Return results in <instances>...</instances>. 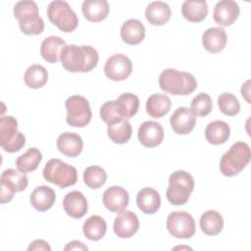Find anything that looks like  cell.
I'll list each match as a JSON object with an SVG mask.
<instances>
[{"instance_id":"cell-1","label":"cell","mask_w":251,"mask_h":251,"mask_svg":"<svg viewBox=\"0 0 251 251\" xmlns=\"http://www.w3.org/2000/svg\"><path fill=\"white\" fill-rule=\"evenodd\" d=\"M60 60L68 72L87 73L97 66L99 55L92 46L70 44L62 49Z\"/></svg>"},{"instance_id":"cell-2","label":"cell","mask_w":251,"mask_h":251,"mask_svg":"<svg viewBox=\"0 0 251 251\" xmlns=\"http://www.w3.org/2000/svg\"><path fill=\"white\" fill-rule=\"evenodd\" d=\"M160 88L173 95H189L197 88L196 78L189 73L166 69L159 75Z\"/></svg>"},{"instance_id":"cell-3","label":"cell","mask_w":251,"mask_h":251,"mask_svg":"<svg viewBox=\"0 0 251 251\" xmlns=\"http://www.w3.org/2000/svg\"><path fill=\"white\" fill-rule=\"evenodd\" d=\"M14 16L25 35H38L44 30V22L38 14V7L34 1L17 2L14 6Z\"/></svg>"},{"instance_id":"cell-4","label":"cell","mask_w":251,"mask_h":251,"mask_svg":"<svg viewBox=\"0 0 251 251\" xmlns=\"http://www.w3.org/2000/svg\"><path fill=\"white\" fill-rule=\"evenodd\" d=\"M250 158L249 145L243 141H237L222 156L220 161L221 173L226 176H234L245 169Z\"/></svg>"},{"instance_id":"cell-5","label":"cell","mask_w":251,"mask_h":251,"mask_svg":"<svg viewBox=\"0 0 251 251\" xmlns=\"http://www.w3.org/2000/svg\"><path fill=\"white\" fill-rule=\"evenodd\" d=\"M193 189V176L185 171L178 170L169 176V186L166 196L172 205H183L188 201Z\"/></svg>"},{"instance_id":"cell-6","label":"cell","mask_w":251,"mask_h":251,"mask_svg":"<svg viewBox=\"0 0 251 251\" xmlns=\"http://www.w3.org/2000/svg\"><path fill=\"white\" fill-rule=\"evenodd\" d=\"M43 177L50 183L66 188L76 183V169L60 159H50L43 169Z\"/></svg>"},{"instance_id":"cell-7","label":"cell","mask_w":251,"mask_h":251,"mask_svg":"<svg viewBox=\"0 0 251 251\" xmlns=\"http://www.w3.org/2000/svg\"><path fill=\"white\" fill-rule=\"evenodd\" d=\"M49 21L63 32H72L78 25V19L68 2L55 0L47 7Z\"/></svg>"},{"instance_id":"cell-8","label":"cell","mask_w":251,"mask_h":251,"mask_svg":"<svg viewBox=\"0 0 251 251\" xmlns=\"http://www.w3.org/2000/svg\"><path fill=\"white\" fill-rule=\"evenodd\" d=\"M25 144V136L18 131V122L12 116H3L0 120V145L4 151L15 153Z\"/></svg>"},{"instance_id":"cell-9","label":"cell","mask_w":251,"mask_h":251,"mask_svg":"<svg viewBox=\"0 0 251 251\" xmlns=\"http://www.w3.org/2000/svg\"><path fill=\"white\" fill-rule=\"evenodd\" d=\"M67 110L66 121L69 126L74 127H83L87 126L92 118V112L88 100L80 95H72L66 102Z\"/></svg>"},{"instance_id":"cell-10","label":"cell","mask_w":251,"mask_h":251,"mask_svg":"<svg viewBox=\"0 0 251 251\" xmlns=\"http://www.w3.org/2000/svg\"><path fill=\"white\" fill-rule=\"evenodd\" d=\"M167 229L176 238L187 239L195 234L193 217L184 211L172 212L167 218Z\"/></svg>"},{"instance_id":"cell-11","label":"cell","mask_w":251,"mask_h":251,"mask_svg":"<svg viewBox=\"0 0 251 251\" xmlns=\"http://www.w3.org/2000/svg\"><path fill=\"white\" fill-rule=\"evenodd\" d=\"M132 72L130 59L124 54H115L108 58L104 66L105 75L114 80L122 81L126 79Z\"/></svg>"},{"instance_id":"cell-12","label":"cell","mask_w":251,"mask_h":251,"mask_svg":"<svg viewBox=\"0 0 251 251\" xmlns=\"http://www.w3.org/2000/svg\"><path fill=\"white\" fill-rule=\"evenodd\" d=\"M138 140L144 147L153 148L160 145L164 138V129L160 123L146 121L139 126Z\"/></svg>"},{"instance_id":"cell-13","label":"cell","mask_w":251,"mask_h":251,"mask_svg":"<svg viewBox=\"0 0 251 251\" xmlns=\"http://www.w3.org/2000/svg\"><path fill=\"white\" fill-rule=\"evenodd\" d=\"M240 9L232 0H221L217 2L213 11L214 21L221 26L231 25L238 18Z\"/></svg>"},{"instance_id":"cell-14","label":"cell","mask_w":251,"mask_h":251,"mask_svg":"<svg viewBox=\"0 0 251 251\" xmlns=\"http://www.w3.org/2000/svg\"><path fill=\"white\" fill-rule=\"evenodd\" d=\"M114 232L121 238L133 236L139 228V221L135 213L131 211L121 212L114 221Z\"/></svg>"},{"instance_id":"cell-15","label":"cell","mask_w":251,"mask_h":251,"mask_svg":"<svg viewBox=\"0 0 251 251\" xmlns=\"http://www.w3.org/2000/svg\"><path fill=\"white\" fill-rule=\"evenodd\" d=\"M170 124L176 134L185 135L193 130L196 117L187 107H178L171 116Z\"/></svg>"},{"instance_id":"cell-16","label":"cell","mask_w":251,"mask_h":251,"mask_svg":"<svg viewBox=\"0 0 251 251\" xmlns=\"http://www.w3.org/2000/svg\"><path fill=\"white\" fill-rule=\"evenodd\" d=\"M103 204L111 212H123L129 202L128 192L122 186L114 185L107 188L103 193Z\"/></svg>"},{"instance_id":"cell-17","label":"cell","mask_w":251,"mask_h":251,"mask_svg":"<svg viewBox=\"0 0 251 251\" xmlns=\"http://www.w3.org/2000/svg\"><path fill=\"white\" fill-rule=\"evenodd\" d=\"M63 207L68 216L74 219H80L87 213V200L80 191H71L66 194L63 200Z\"/></svg>"},{"instance_id":"cell-18","label":"cell","mask_w":251,"mask_h":251,"mask_svg":"<svg viewBox=\"0 0 251 251\" xmlns=\"http://www.w3.org/2000/svg\"><path fill=\"white\" fill-rule=\"evenodd\" d=\"M227 36L226 30L221 26H213L204 31L202 34V44L210 53H219L226 47Z\"/></svg>"},{"instance_id":"cell-19","label":"cell","mask_w":251,"mask_h":251,"mask_svg":"<svg viewBox=\"0 0 251 251\" xmlns=\"http://www.w3.org/2000/svg\"><path fill=\"white\" fill-rule=\"evenodd\" d=\"M82 138L75 132L66 131L61 133L57 138L58 150L67 157L74 158L78 156L82 151Z\"/></svg>"},{"instance_id":"cell-20","label":"cell","mask_w":251,"mask_h":251,"mask_svg":"<svg viewBox=\"0 0 251 251\" xmlns=\"http://www.w3.org/2000/svg\"><path fill=\"white\" fill-rule=\"evenodd\" d=\"M136 204L142 213L146 215H153L160 209V194L152 187L141 188L136 196Z\"/></svg>"},{"instance_id":"cell-21","label":"cell","mask_w":251,"mask_h":251,"mask_svg":"<svg viewBox=\"0 0 251 251\" xmlns=\"http://www.w3.org/2000/svg\"><path fill=\"white\" fill-rule=\"evenodd\" d=\"M55 199V191L47 185L35 187L29 197L30 204L38 212H45L49 210L54 205Z\"/></svg>"},{"instance_id":"cell-22","label":"cell","mask_w":251,"mask_h":251,"mask_svg":"<svg viewBox=\"0 0 251 251\" xmlns=\"http://www.w3.org/2000/svg\"><path fill=\"white\" fill-rule=\"evenodd\" d=\"M121 37L126 44H139L145 37V27L139 20L129 19L122 25Z\"/></svg>"},{"instance_id":"cell-23","label":"cell","mask_w":251,"mask_h":251,"mask_svg":"<svg viewBox=\"0 0 251 251\" xmlns=\"http://www.w3.org/2000/svg\"><path fill=\"white\" fill-rule=\"evenodd\" d=\"M81 11L87 21L99 23L107 18L110 7L106 0H84Z\"/></svg>"},{"instance_id":"cell-24","label":"cell","mask_w":251,"mask_h":251,"mask_svg":"<svg viewBox=\"0 0 251 251\" xmlns=\"http://www.w3.org/2000/svg\"><path fill=\"white\" fill-rule=\"evenodd\" d=\"M171 8L163 1L151 2L145 10V18L152 25H163L171 19Z\"/></svg>"},{"instance_id":"cell-25","label":"cell","mask_w":251,"mask_h":251,"mask_svg":"<svg viewBox=\"0 0 251 251\" xmlns=\"http://www.w3.org/2000/svg\"><path fill=\"white\" fill-rule=\"evenodd\" d=\"M66 46V42L59 36L51 35L43 39L40 45V55L48 62L55 64L59 61L61 51Z\"/></svg>"},{"instance_id":"cell-26","label":"cell","mask_w":251,"mask_h":251,"mask_svg":"<svg viewBox=\"0 0 251 251\" xmlns=\"http://www.w3.org/2000/svg\"><path fill=\"white\" fill-rule=\"evenodd\" d=\"M230 135V127L224 121H213L208 124L205 129L206 140L214 145L226 142Z\"/></svg>"},{"instance_id":"cell-27","label":"cell","mask_w":251,"mask_h":251,"mask_svg":"<svg viewBox=\"0 0 251 251\" xmlns=\"http://www.w3.org/2000/svg\"><path fill=\"white\" fill-rule=\"evenodd\" d=\"M172 107V101L166 94L156 93L148 97L146 101V112L152 118H162L167 115Z\"/></svg>"},{"instance_id":"cell-28","label":"cell","mask_w":251,"mask_h":251,"mask_svg":"<svg viewBox=\"0 0 251 251\" xmlns=\"http://www.w3.org/2000/svg\"><path fill=\"white\" fill-rule=\"evenodd\" d=\"M201 230L210 236L219 234L224 227V219L222 215L215 210L204 212L199 221Z\"/></svg>"},{"instance_id":"cell-29","label":"cell","mask_w":251,"mask_h":251,"mask_svg":"<svg viewBox=\"0 0 251 251\" xmlns=\"http://www.w3.org/2000/svg\"><path fill=\"white\" fill-rule=\"evenodd\" d=\"M181 14L185 20L191 23L202 22L208 15V4L205 0L184 1L181 6Z\"/></svg>"},{"instance_id":"cell-30","label":"cell","mask_w":251,"mask_h":251,"mask_svg":"<svg viewBox=\"0 0 251 251\" xmlns=\"http://www.w3.org/2000/svg\"><path fill=\"white\" fill-rule=\"evenodd\" d=\"M84 236L92 241L100 240L107 231V224L99 215L90 216L82 226Z\"/></svg>"},{"instance_id":"cell-31","label":"cell","mask_w":251,"mask_h":251,"mask_svg":"<svg viewBox=\"0 0 251 251\" xmlns=\"http://www.w3.org/2000/svg\"><path fill=\"white\" fill-rule=\"evenodd\" d=\"M0 182L1 185L9 187L14 192H20L26 188L28 179L25 173L18 172L15 169H7L2 173Z\"/></svg>"},{"instance_id":"cell-32","label":"cell","mask_w":251,"mask_h":251,"mask_svg":"<svg viewBox=\"0 0 251 251\" xmlns=\"http://www.w3.org/2000/svg\"><path fill=\"white\" fill-rule=\"evenodd\" d=\"M116 105L120 116L124 119H129L137 113L139 108V99L135 94L126 92L117 98Z\"/></svg>"},{"instance_id":"cell-33","label":"cell","mask_w":251,"mask_h":251,"mask_svg":"<svg viewBox=\"0 0 251 251\" xmlns=\"http://www.w3.org/2000/svg\"><path fill=\"white\" fill-rule=\"evenodd\" d=\"M132 128L126 119H123L115 124L108 125L107 133L111 141L117 144L126 143L131 137Z\"/></svg>"},{"instance_id":"cell-34","label":"cell","mask_w":251,"mask_h":251,"mask_svg":"<svg viewBox=\"0 0 251 251\" xmlns=\"http://www.w3.org/2000/svg\"><path fill=\"white\" fill-rule=\"evenodd\" d=\"M42 160V153L35 147L29 148L25 153L19 156L16 160V166L22 173L27 174L35 171Z\"/></svg>"},{"instance_id":"cell-35","label":"cell","mask_w":251,"mask_h":251,"mask_svg":"<svg viewBox=\"0 0 251 251\" xmlns=\"http://www.w3.org/2000/svg\"><path fill=\"white\" fill-rule=\"evenodd\" d=\"M24 79L25 84L32 89H38L45 85L48 80L47 70L38 64H33L27 68Z\"/></svg>"},{"instance_id":"cell-36","label":"cell","mask_w":251,"mask_h":251,"mask_svg":"<svg viewBox=\"0 0 251 251\" xmlns=\"http://www.w3.org/2000/svg\"><path fill=\"white\" fill-rule=\"evenodd\" d=\"M107 180V174L104 169L99 166L87 167L83 172L84 183L92 189H97L105 184Z\"/></svg>"},{"instance_id":"cell-37","label":"cell","mask_w":251,"mask_h":251,"mask_svg":"<svg viewBox=\"0 0 251 251\" xmlns=\"http://www.w3.org/2000/svg\"><path fill=\"white\" fill-rule=\"evenodd\" d=\"M213 103L209 94L201 92L197 94L190 103V110L195 117H205L212 111Z\"/></svg>"},{"instance_id":"cell-38","label":"cell","mask_w":251,"mask_h":251,"mask_svg":"<svg viewBox=\"0 0 251 251\" xmlns=\"http://www.w3.org/2000/svg\"><path fill=\"white\" fill-rule=\"evenodd\" d=\"M218 106L220 111L226 116H235L240 112L238 99L229 92H224L219 96Z\"/></svg>"},{"instance_id":"cell-39","label":"cell","mask_w":251,"mask_h":251,"mask_svg":"<svg viewBox=\"0 0 251 251\" xmlns=\"http://www.w3.org/2000/svg\"><path fill=\"white\" fill-rule=\"evenodd\" d=\"M100 117L103 122H105L107 125L115 124L119 121H122L124 118L120 116L118 113L116 100H111L108 102H105L101 108H100Z\"/></svg>"},{"instance_id":"cell-40","label":"cell","mask_w":251,"mask_h":251,"mask_svg":"<svg viewBox=\"0 0 251 251\" xmlns=\"http://www.w3.org/2000/svg\"><path fill=\"white\" fill-rule=\"evenodd\" d=\"M27 250L28 251H38V250L51 251V247L47 241L43 239H35L28 245Z\"/></svg>"},{"instance_id":"cell-41","label":"cell","mask_w":251,"mask_h":251,"mask_svg":"<svg viewBox=\"0 0 251 251\" xmlns=\"http://www.w3.org/2000/svg\"><path fill=\"white\" fill-rule=\"evenodd\" d=\"M65 251H71V250H88V247L86 245H84L82 242L77 241V240H73L71 242H69L65 247H64Z\"/></svg>"},{"instance_id":"cell-42","label":"cell","mask_w":251,"mask_h":251,"mask_svg":"<svg viewBox=\"0 0 251 251\" xmlns=\"http://www.w3.org/2000/svg\"><path fill=\"white\" fill-rule=\"evenodd\" d=\"M249 80H247L244 84H242V87H241V94H242V96L245 98V100L248 102V103H251L250 102V99H249V93H250V91H249Z\"/></svg>"},{"instance_id":"cell-43","label":"cell","mask_w":251,"mask_h":251,"mask_svg":"<svg viewBox=\"0 0 251 251\" xmlns=\"http://www.w3.org/2000/svg\"><path fill=\"white\" fill-rule=\"evenodd\" d=\"M174 249H190V250H191V248H190V247H187V246H176V247H175Z\"/></svg>"}]
</instances>
